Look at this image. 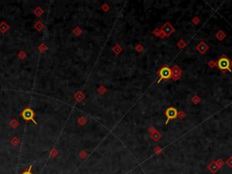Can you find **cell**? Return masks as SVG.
Masks as SVG:
<instances>
[{
  "instance_id": "obj_1",
  "label": "cell",
  "mask_w": 232,
  "mask_h": 174,
  "mask_svg": "<svg viewBox=\"0 0 232 174\" xmlns=\"http://www.w3.org/2000/svg\"><path fill=\"white\" fill-rule=\"evenodd\" d=\"M217 65H218L219 70H221V71H229L230 72L232 63L228 57L223 56L219 59L218 63H217Z\"/></svg>"
},
{
  "instance_id": "obj_2",
  "label": "cell",
  "mask_w": 232,
  "mask_h": 174,
  "mask_svg": "<svg viewBox=\"0 0 232 174\" xmlns=\"http://www.w3.org/2000/svg\"><path fill=\"white\" fill-rule=\"evenodd\" d=\"M158 73H159V76H160V79H159V81L158 82H161L162 80H168V79H170L172 75V72L171 70V68L170 67H168L167 65L165 66H162L161 69H160V71L158 72Z\"/></svg>"
},
{
  "instance_id": "obj_3",
  "label": "cell",
  "mask_w": 232,
  "mask_h": 174,
  "mask_svg": "<svg viewBox=\"0 0 232 174\" xmlns=\"http://www.w3.org/2000/svg\"><path fill=\"white\" fill-rule=\"evenodd\" d=\"M165 115L167 117V120H166L165 123L167 124L171 120H174V119H176L178 117V111H177V109H175L174 107L168 108L167 110H166V112H165Z\"/></svg>"
},
{
  "instance_id": "obj_4",
  "label": "cell",
  "mask_w": 232,
  "mask_h": 174,
  "mask_svg": "<svg viewBox=\"0 0 232 174\" xmlns=\"http://www.w3.org/2000/svg\"><path fill=\"white\" fill-rule=\"evenodd\" d=\"M209 49V46L204 42H200V44L197 46V50H198L200 54H204L207 50Z\"/></svg>"
},
{
  "instance_id": "obj_5",
  "label": "cell",
  "mask_w": 232,
  "mask_h": 174,
  "mask_svg": "<svg viewBox=\"0 0 232 174\" xmlns=\"http://www.w3.org/2000/svg\"><path fill=\"white\" fill-rule=\"evenodd\" d=\"M23 116L24 119H26V120H33V112L32 111L30 110V109H27V110L26 111H24L23 112Z\"/></svg>"
},
{
  "instance_id": "obj_6",
  "label": "cell",
  "mask_w": 232,
  "mask_h": 174,
  "mask_svg": "<svg viewBox=\"0 0 232 174\" xmlns=\"http://www.w3.org/2000/svg\"><path fill=\"white\" fill-rule=\"evenodd\" d=\"M23 174H32V173L30 172V169H29V170H28L27 171H24V172Z\"/></svg>"
}]
</instances>
